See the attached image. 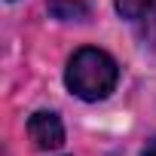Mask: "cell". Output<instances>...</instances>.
I'll return each instance as SVG.
<instances>
[{"label":"cell","mask_w":156,"mask_h":156,"mask_svg":"<svg viewBox=\"0 0 156 156\" xmlns=\"http://www.w3.org/2000/svg\"><path fill=\"white\" fill-rule=\"evenodd\" d=\"M116 76H119V67L116 61L101 52V49H80L73 52V58L67 61V73H64V83L73 95H80L83 101H101L113 92L116 86Z\"/></svg>","instance_id":"6da1fadb"},{"label":"cell","mask_w":156,"mask_h":156,"mask_svg":"<svg viewBox=\"0 0 156 156\" xmlns=\"http://www.w3.org/2000/svg\"><path fill=\"white\" fill-rule=\"evenodd\" d=\"M28 135H31L37 150H58L64 144V126L49 110H40L28 119Z\"/></svg>","instance_id":"7a4b0ae2"},{"label":"cell","mask_w":156,"mask_h":156,"mask_svg":"<svg viewBox=\"0 0 156 156\" xmlns=\"http://www.w3.org/2000/svg\"><path fill=\"white\" fill-rule=\"evenodd\" d=\"M116 12H119L122 19L141 22L144 16L156 12V0H116Z\"/></svg>","instance_id":"3957f363"},{"label":"cell","mask_w":156,"mask_h":156,"mask_svg":"<svg viewBox=\"0 0 156 156\" xmlns=\"http://www.w3.org/2000/svg\"><path fill=\"white\" fill-rule=\"evenodd\" d=\"M49 9H52L55 19H64V22H70V19H86V16H89V9L80 3V0H52Z\"/></svg>","instance_id":"277c9868"},{"label":"cell","mask_w":156,"mask_h":156,"mask_svg":"<svg viewBox=\"0 0 156 156\" xmlns=\"http://www.w3.org/2000/svg\"><path fill=\"white\" fill-rule=\"evenodd\" d=\"M138 34H141V40H144V43L156 46V12H150V16H144V19H141Z\"/></svg>","instance_id":"5b68a950"},{"label":"cell","mask_w":156,"mask_h":156,"mask_svg":"<svg viewBox=\"0 0 156 156\" xmlns=\"http://www.w3.org/2000/svg\"><path fill=\"white\" fill-rule=\"evenodd\" d=\"M141 156H156V141H150V144L144 147V153H141Z\"/></svg>","instance_id":"8992f818"}]
</instances>
